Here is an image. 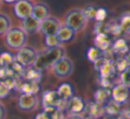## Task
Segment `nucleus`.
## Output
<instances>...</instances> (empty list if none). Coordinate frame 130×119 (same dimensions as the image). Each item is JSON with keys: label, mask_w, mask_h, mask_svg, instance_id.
I'll use <instances>...</instances> for the list:
<instances>
[{"label": "nucleus", "mask_w": 130, "mask_h": 119, "mask_svg": "<svg viewBox=\"0 0 130 119\" xmlns=\"http://www.w3.org/2000/svg\"><path fill=\"white\" fill-rule=\"evenodd\" d=\"M11 19L8 15L0 12V36L5 35V34L11 28Z\"/></svg>", "instance_id": "23"}, {"label": "nucleus", "mask_w": 130, "mask_h": 119, "mask_svg": "<svg viewBox=\"0 0 130 119\" xmlns=\"http://www.w3.org/2000/svg\"><path fill=\"white\" fill-rule=\"evenodd\" d=\"M65 119H84V118L82 116H80L79 114H70Z\"/></svg>", "instance_id": "37"}, {"label": "nucleus", "mask_w": 130, "mask_h": 119, "mask_svg": "<svg viewBox=\"0 0 130 119\" xmlns=\"http://www.w3.org/2000/svg\"><path fill=\"white\" fill-rule=\"evenodd\" d=\"M94 65L96 71L99 73V78H101L111 80L116 72L114 65H113V61L108 57L103 56L101 59L95 63Z\"/></svg>", "instance_id": "6"}, {"label": "nucleus", "mask_w": 130, "mask_h": 119, "mask_svg": "<svg viewBox=\"0 0 130 119\" xmlns=\"http://www.w3.org/2000/svg\"><path fill=\"white\" fill-rule=\"evenodd\" d=\"M52 68L53 73L57 77L63 78L71 75L74 70V64L70 58L64 56L52 65Z\"/></svg>", "instance_id": "5"}, {"label": "nucleus", "mask_w": 130, "mask_h": 119, "mask_svg": "<svg viewBox=\"0 0 130 119\" xmlns=\"http://www.w3.org/2000/svg\"><path fill=\"white\" fill-rule=\"evenodd\" d=\"M37 51L30 46H23L17 50L14 60L22 67H32L36 62Z\"/></svg>", "instance_id": "4"}, {"label": "nucleus", "mask_w": 130, "mask_h": 119, "mask_svg": "<svg viewBox=\"0 0 130 119\" xmlns=\"http://www.w3.org/2000/svg\"><path fill=\"white\" fill-rule=\"evenodd\" d=\"M85 109H87L89 117L93 119L100 118L105 114L104 106L96 103L95 102H90L88 104H86Z\"/></svg>", "instance_id": "16"}, {"label": "nucleus", "mask_w": 130, "mask_h": 119, "mask_svg": "<svg viewBox=\"0 0 130 119\" xmlns=\"http://www.w3.org/2000/svg\"><path fill=\"white\" fill-rule=\"evenodd\" d=\"M27 34L21 27H11L5 34V43L11 49L18 50L26 45Z\"/></svg>", "instance_id": "2"}, {"label": "nucleus", "mask_w": 130, "mask_h": 119, "mask_svg": "<svg viewBox=\"0 0 130 119\" xmlns=\"http://www.w3.org/2000/svg\"><path fill=\"white\" fill-rule=\"evenodd\" d=\"M14 61V58L10 53L7 52H4L0 55V65L2 67H5L8 65L12 64Z\"/></svg>", "instance_id": "29"}, {"label": "nucleus", "mask_w": 130, "mask_h": 119, "mask_svg": "<svg viewBox=\"0 0 130 119\" xmlns=\"http://www.w3.org/2000/svg\"><path fill=\"white\" fill-rule=\"evenodd\" d=\"M113 65H114L115 71L120 73L123 72L124 71H126L128 67H130L129 62H128V59H127V56H119L116 59V61L113 62Z\"/></svg>", "instance_id": "20"}, {"label": "nucleus", "mask_w": 130, "mask_h": 119, "mask_svg": "<svg viewBox=\"0 0 130 119\" xmlns=\"http://www.w3.org/2000/svg\"><path fill=\"white\" fill-rule=\"evenodd\" d=\"M75 32L73 30L72 28H70L69 27H67V25L63 24L59 27L58 32L56 34V36L58 37V41L60 43H68L71 40L74 38Z\"/></svg>", "instance_id": "15"}, {"label": "nucleus", "mask_w": 130, "mask_h": 119, "mask_svg": "<svg viewBox=\"0 0 130 119\" xmlns=\"http://www.w3.org/2000/svg\"><path fill=\"white\" fill-rule=\"evenodd\" d=\"M51 118L52 119H65V116H64L63 114V110L61 109H54L52 113H51Z\"/></svg>", "instance_id": "33"}, {"label": "nucleus", "mask_w": 130, "mask_h": 119, "mask_svg": "<svg viewBox=\"0 0 130 119\" xmlns=\"http://www.w3.org/2000/svg\"><path fill=\"white\" fill-rule=\"evenodd\" d=\"M17 105L18 108L22 111H32L37 106V97L36 94L22 93L18 98Z\"/></svg>", "instance_id": "9"}, {"label": "nucleus", "mask_w": 130, "mask_h": 119, "mask_svg": "<svg viewBox=\"0 0 130 119\" xmlns=\"http://www.w3.org/2000/svg\"><path fill=\"white\" fill-rule=\"evenodd\" d=\"M94 44L98 49H99L101 52L105 53L111 49V41L110 35H108L105 33H99L96 34L94 39Z\"/></svg>", "instance_id": "13"}, {"label": "nucleus", "mask_w": 130, "mask_h": 119, "mask_svg": "<svg viewBox=\"0 0 130 119\" xmlns=\"http://www.w3.org/2000/svg\"><path fill=\"white\" fill-rule=\"evenodd\" d=\"M57 94L60 97L61 100L64 102H67L74 96V89L72 86L68 83H63L58 87L57 89Z\"/></svg>", "instance_id": "18"}, {"label": "nucleus", "mask_w": 130, "mask_h": 119, "mask_svg": "<svg viewBox=\"0 0 130 119\" xmlns=\"http://www.w3.org/2000/svg\"><path fill=\"white\" fill-rule=\"evenodd\" d=\"M111 50L112 53L119 56H125L129 51V46L127 41L123 38H118L113 43H111Z\"/></svg>", "instance_id": "17"}, {"label": "nucleus", "mask_w": 130, "mask_h": 119, "mask_svg": "<svg viewBox=\"0 0 130 119\" xmlns=\"http://www.w3.org/2000/svg\"><path fill=\"white\" fill-rule=\"evenodd\" d=\"M33 4L29 0H18L13 5V12L16 17L23 19L31 16Z\"/></svg>", "instance_id": "10"}, {"label": "nucleus", "mask_w": 130, "mask_h": 119, "mask_svg": "<svg viewBox=\"0 0 130 119\" xmlns=\"http://www.w3.org/2000/svg\"><path fill=\"white\" fill-rule=\"evenodd\" d=\"M5 3H6V4H15L16 2L18 1V0H3Z\"/></svg>", "instance_id": "38"}, {"label": "nucleus", "mask_w": 130, "mask_h": 119, "mask_svg": "<svg viewBox=\"0 0 130 119\" xmlns=\"http://www.w3.org/2000/svg\"><path fill=\"white\" fill-rule=\"evenodd\" d=\"M106 17H107V10L104 7H99L96 9V17H95V21L96 22H104Z\"/></svg>", "instance_id": "30"}, {"label": "nucleus", "mask_w": 130, "mask_h": 119, "mask_svg": "<svg viewBox=\"0 0 130 119\" xmlns=\"http://www.w3.org/2000/svg\"><path fill=\"white\" fill-rule=\"evenodd\" d=\"M127 59H128L129 65H130V49H129V51H128V55H127Z\"/></svg>", "instance_id": "39"}, {"label": "nucleus", "mask_w": 130, "mask_h": 119, "mask_svg": "<svg viewBox=\"0 0 130 119\" xmlns=\"http://www.w3.org/2000/svg\"><path fill=\"white\" fill-rule=\"evenodd\" d=\"M22 90L23 93H25V94H36L39 90V87H38L37 83H36V82L26 83L22 86Z\"/></svg>", "instance_id": "27"}, {"label": "nucleus", "mask_w": 130, "mask_h": 119, "mask_svg": "<svg viewBox=\"0 0 130 119\" xmlns=\"http://www.w3.org/2000/svg\"><path fill=\"white\" fill-rule=\"evenodd\" d=\"M44 43L47 48H54L60 46L61 43H59L56 34L54 35H46L44 36Z\"/></svg>", "instance_id": "28"}, {"label": "nucleus", "mask_w": 130, "mask_h": 119, "mask_svg": "<svg viewBox=\"0 0 130 119\" xmlns=\"http://www.w3.org/2000/svg\"><path fill=\"white\" fill-rule=\"evenodd\" d=\"M104 119H107V118H104Z\"/></svg>", "instance_id": "43"}, {"label": "nucleus", "mask_w": 130, "mask_h": 119, "mask_svg": "<svg viewBox=\"0 0 130 119\" xmlns=\"http://www.w3.org/2000/svg\"><path fill=\"white\" fill-rule=\"evenodd\" d=\"M65 49L61 45L54 48H47L44 50L37 52V56L33 67L40 71L50 68L58 59L65 56Z\"/></svg>", "instance_id": "1"}, {"label": "nucleus", "mask_w": 130, "mask_h": 119, "mask_svg": "<svg viewBox=\"0 0 130 119\" xmlns=\"http://www.w3.org/2000/svg\"><path fill=\"white\" fill-rule=\"evenodd\" d=\"M86 104L83 99L79 96H73L66 103V109L70 114H80L85 110Z\"/></svg>", "instance_id": "11"}, {"label": "nucleus", "mask_w": 130, "mask_h": 119, "mask_svg": "<svg viewBox=\"0 0 130 119\" xmlns=\"http://www.w3.org/2000/svg\"><path fill=\"white\" fill-rule=\"evenodd\" d=\"M39 24L40 21H38L36 19H35L32 16H29L27 18L21 19V28L23 29L27 34H34L39 30Z\"/></svg>", "instance_id": "14"}, {"label": "nucleus", "mask_w": 130, "mask_h": 119, "mask_svg": "<svg viewBox=\"0 0 130 119\" xmlns=\"http://www.w3.org/2000/svg\"><path fill=\"white\" fill-rule=\"evenodd\" d=\"M84 119H93V118H91V117H87V118H84Z\"/></svg>", "instance_id": "40"}, {"label": "nucleus", "mask_w": 130, "mask_h": 119, "mask_svg": "<svg viewBox=\"0 0 130 119\" xmlns=\"http://www.w3.org/2000/svg\"><path fill=\"white\" fill-rule=\"evenodd\" d=\"M29 1H30V0H29Z\"/></svg>", "instance_id": "44"}, {"label": "nucleus", "mask_w": 130, "mask_h": 119, "mask_svg": "<svg viewBox=\"0 0 130 119\" xmlns=\"http://www.w3.org/2000/svg\"><path fill=\"white\" fill-rule=\"evenodd\" d=\"M64 21L65 25L72 28L75 33L82 31L88 23L80 8H73L69 10L66 13Z\"/></svg>", "instance_id": "3"}, {"label": "nucleus", "mask_w": 130, "mask_h": 119, "mask_svg": "<svg viewBox=\"0 0 130 119\" xmlns=\"http://www.w3.org/2000/svg\"><path fill=\"white\" fill-rule=\"evenodd\" d=\"M0 5H1V0H0Z\"/></svg>", "instance_id": "42"}, {"label": "nucleus", "mask_w": 130, "mask_h": 119, "mask_svg": "<svg viewBox=\"0 0 130 119\" xmlns=\"http://www.w3.org/2000/svg\"><path fill=\"white\" fill-rule=\"evenodd\" d=\"M37 75H41V71L36 70V68H34L33 70H29L27 71V78L31 82H37V78H41V76H37Z\"/></svg>", "instance_id": "32"}, {"label": "nucleus", "mask_w": 130, "mask_h": 119, "mask_svg": "<svg viewBox=\"0 0 130 119\" xmlns=\"http://www.w3.org/2000/svg\"><path fill=\"white\" fill-rule=\"evenodd\" d=\"M120 83L130 88V67L120 73Z\"/></svg>", "instance_id": "31"}, {"label": "nucleus", "mask_w": 130, "mask_h": 119, "mask_svg": "<svg viewBox=\"0 0 130 119\" xmlns=\"http://www.w3.org/2000/svg\"><path fill=\"white\" fill-rule=\"evenodd\" d=\"M2 68V66H1V65H0V69H1Z\"/></svg>", "instance_id": "41"}, {"label": "nucleus", "mask_w": 130, "mask_h": 119, "mask_svg": "<svg viewBox=\"0 0 130 119\" xmlns=\"http://www.w3.org/2000/svg\"><path fill=\"white\" fill-rule=\"evenodd\" d=\"M104 111L107 113L108 115L111 116H116V115L120 114L121 110H120V105L114 102L112 100H109L105 104H104Z\"/></svg>", "instance_id": "21"}, {"label": "nucleus", "mask_w": 130, "mask_h": 119, "mask_svg": "<svg viewBox=\"0 0 130 119\" xmlns=\"http://www.w3.org/2000/svg\"><path fill=\"white\" fill-rule=\"evenodd\" d=\"M119 24H120L122 32L130 36V12H126L122 14Z\"/></svg>", "instance_id": "24"}, {"label": "nucleus", "mask_w": 130, "mask_h": 119, "mask_svg": "<svg viewBox=\"0 0 130 119\" xmlns=\"http://www.w3.org/2000/svg\"><path fill=\"white\" fill-rule=\"evenodd\" d=\"M110 97H111V91L109 89L102 87L94 93V102L98 104L104 106V104L109 101Z\"/></svg>", "instance_id": "19"}, {"label": "nucleus", "mask_w": 130, "mask_h": 119, "mask_svg": "<svg viewBox=\"0 0 130 119\" xmlns=\"http://www.w3.org/2000/svg\"><path fill=\"white\" fill-rule=\"evenodd\" d=\"M120 116L123 119H130V109H126L120 112Z\"/></svg>", "instance_id": "36"}, {"label": "nucleus", "mask_w": 130, "mask_h": 119, "mask_svg": "<svg viewBox=\"0 0 130 119\" xmlns=\"http://www.w3.org/2000/svg\"><path fill=\"white\" fill-rule=\"evenodd\" d=\"M35 119H52V118H51L50 115L44 111V112L39 113V114L36 115V116Z\"/></svg>", "instance_id": "34"}, {"label": "nucleus", "mask_w": 130, "mask_h": 119, "mask_svg": "<svg viewBox=\"0 0 130 119\" xmlns=\"http://www.w3.org/2000/svg\"><path fill=\"white\" fill-rule=\"evenodd\" d=\"M12 86L8 81H0V99H5L9 95Z\"/></svg>", "instance_id": "26"}, {"label": "nucleus", "mask_w": 130, "mask_h": 119, "mask_svg": "<svg viewBox=\"0 0 130 119\" xmlns=\"http://www.w3.org/2000/svg\"><path fill=\"white\" fill-rule=\"evenodd\" d=\"M6 116V109L3 103L0 102V119H5Z\"/></svg>", "instance_id": "35"}, {"label": "nucleus", "mask_w": 130, "mask_h": 119, "mask_svg": "<svg viewBox=\"0 0 130 119\" xmlns=\"http://www.w3.org/2000/svg\"><path fill=\"white\" fill-rule=\"evenodd\" d=\"M104 53L101 52L99 49H98L96 47H90L87 50V58L89 62H91L92 64H95L98 61L99 59H101L103 57Z\"/></svg>", "instance_id": "22"}, {"label": "nucleus", "mask_w": 130, "mask_h": 119, "mask_svg": "<svg viewBox=\"0 0 130 119\" xmlns=\"http://www.w3.org/2000/svg\"><path fill=\"white\" fill-rule=\"evenodd\" d=\"M96 9H98V7L94 5H87L82 9V13H83L85 19H87V21H95Z\"/></svg>", "instance_id": "25"}, {"label": "nucleus", "mask_w": 130, "mask_h": 119, "mask_svg": "<svg viewBox=\"0 0 130 119\" xmlns=\"http://www.w3.org/2000/svg\"><path fill=\"white\" fill-rule=\"evenodd\" d=\"M130 96V88L126 87L122 83L114 86L111 88V100L114 101L119 105H123L127 102Z\"/></svg>", "instance_id": "8"}, {"label": "nucleus", "mask_w": 130, "mask_h": 119, "mask_svg": "<svg viewBox=\"0 0 130 119\" xmlns=\"http://www.w3.org/2000/svg\"><path fill=\"white\" fill-rule=\"evenodd\" d=\"M51 15L50 7L44 2H37L33 5V10L31 16L36 19L38 21H42Z\"/></svg>", "instance_id": "12"}, {"label": "nucleus", "mask_w": 130, "mask_h": 119, "mask_svg": "<svg viewBox=\"0 0 130 119\" xmlns=\"http://www.w3.org/2000/svg\"><path fill=\"white\" fill-rule=\"evenodd\" d=\"M61 26L59 19L53 16H49L46 19L40 21L39 30L44 36L46 35H54L57 34L58 28Z\"/></svg>", "instance_id": "7"}]
</instances>
